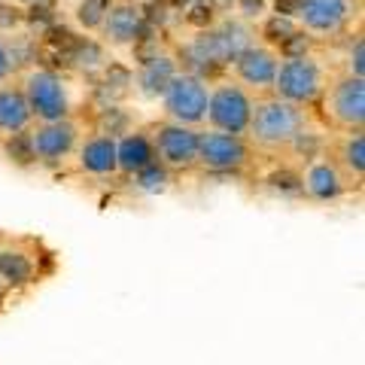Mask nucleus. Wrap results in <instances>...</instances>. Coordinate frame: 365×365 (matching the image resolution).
Instances as JSON below:
<instances>
[{"mask_svg":"<svg viewBox=\"0 0 365 365\" xmlns=\"http://www.w3.org/2000/svg\"><path fill=\"white\" fill-rule=\"evenodd\" d=\"M244 137L256 153H307L314 155L317 128L311 107L292 104L277 95L256 98Z\"/></svg>","mask_w":365,"mask_h":365,"instance_id":"1","label":"nucleus"},{"mask_svg":"<svg viewBox=\"0 0 365 365\" xmlns=\"http://www.w3.org/2000/svg\"><path fill=\"white\" fill-rule=\"evenodd\" d=\"M323 119L335 131H362L365 125V76L341 73L332 83H326L319 95Z\"/></svg>","mask_w":365,"mask_h":365,"instance_id":"2","label":"nucleus"},{"mask_svg":"<svg viewBox=\"0 0 365 365\" xmlns=\"http://www.w3.org/2000/svg\"><path fill=\"white\" fill-rule=\"evenodd\" d=\"M323 88H326V76L314 58H307V52L304 55H283V61H277L271 95L292 101V104H302V107H314V104H319Z\"/></svg>","mask_w":365,"mask_h":365,"instance_id":"3","label":"nucleus"},{"mask_svg":"<svg viewBox=\"0 0 365 365\" xmlns=\"http://www.w3.org/2000/svg\"><path fill=\"white\" fill-rule=\"evenodd\" d=\"M253 146L244 134H228L216 128L198 131V155L195 165L207 174H241L253 162Z\"/></svg>","mask_w":365,"mask_h":365,"instance_id":"4","label":"nucleus"},{"mask_svg":"<svg viewBox=\"0 0 365 365\" xmlns=\"http://www.w3.org/2000/svg\"><path fill=\"white\" fill-rule=\"evenodd\" d=\"M207 98L210 86L198 73H174L162 91L168 119L180 125H195V128L204 125V116H207Z\"/></svg>","mask_w":365,"mask_h":365,"instance_id":"5","label":"nucleus"},{"mask_svg":"<svg viewBox=\"0 0 365 365\" xmlns=\"http://www.w3.org/2000/svg\"><path fill=\"white\" fill-rule=\"evenodd\" d=\"M253 91L244 88L241 83H216L207 98V128L228 131V134H244L253 113Z\"/></svg>","mask_w":365,"mask_h":365,"instance_id":"6","label":"nucleus"},{"mask_svg":"<svg viewBox=\"0 0 365 365\" xmlns=\"http://www.w3.org/2000/svg\"><path fill=\"white\" fill-rule=\"evenodd\" d=\"M21 91L28 98L34 122H52V119H67L71 116V101H67V88L61 76L49 71V67H37L28 71L21 79Z\"/></svg>","mask_w":365,"mask_h":365,"instance_id":"7","label":"nucleus"},{"mask_svg":"<svg viewBox=\"0 0 365 365\" xmlns=\"http://www.w3.org/2000/svg\"><path fill=\"white\" fill-rule=\"evenodd\" d=\"M150 140H153L155 165L162 170H189V168H195V155H198V128L195 125L162 122V125H155L153 128Z\"/></svg>","mask_w":365,"mask_h":365,"instance_id":"8","label":"nucleus"},{"mask_svg":"<svg viewBox=\"0 0 365 365\" xmlns=\"http://www.w3.org/2000/svg\"><path fill=\"white\" fill-rule=\"evenodd\" d=\"M25 143H28V155L34 158V162L55 165V162H61V158L76 153L79 125L71 116L52 119V122H37L25 131Z\"/></svg>","mask_w":365,"mask_h":365,"instance_id":"9","label":"nucleus"},{"mask_svg":"<svg viewBox=\"0 0 365 365\" xmlns=\"http://www.w3.org/2000/svg\"><path fill=\"white\" fill-rule=\"evenodd\" d=\"M299 189L304 198L311 201H338L350 195V182L344 180V174L338 170V165L329 155H311L307 158L304 170L299 174Z\"/></svg>","mask_w":365,"mask_h":365,"instance_id":"10","label":"nucleus"},{"mask_svg":"<svg viewBox=\"0 0 365 365\" xmlns=\"http://www.w3.org/2000/svg\"><path fill=\"white\" fill-rule=\"evenodd\" d=\"M302 25L319 34V37H335L353 19V0H299Z\"/></svg>","mask_w":365,"mask_h":365,"instance_id":"11","label":"nucleus"},{"mask_svg":"<svg viewBox=\"0 0 365 365\" xmlns=\"http://www.w3.org/2000/svg\"><path fill=\"white\" fill-rule=\"evenodd\" d=\"M76 158H79V170H86L91 177H113L119 174L116 165V137L113 131H98L79 140L76 146Z\"/></svg>","mask_w":365,"mask_h":365,"instance_id":"12","label":"nucleus"},{"mask_svg":"<svg viewBox=\"0 0 365 365\" xmlns=\"http://www.w3.org/2000/svg\"><path fill=\"white\" fill-rule=\"evenodd\" d=\"M277 55L271 49H262V46H250L235 58V73L237 83L250 91H265L274 83V73H277Z\"/></svg>","mask_w":365,"mask_h":365,"instance_id":"13","label":"nucleus"},{"mask_svg":"<svg viewBox=\"0 0 365 365\" xmlns=\"http://www.w3.org/2000/svg\"><path fill=\"white\" fill-rule=\"evenodd\" d=\"M329 158L338 165L353 192L362 189L365 182V134L362 131H341V140L329 150Z\"/></svg>","mask_w":365,"mask_h":365,"instance_id":"14","label":"nucleus"},{"mask_svg":"<svg viewBox=\"0 0 365 365\" xmlns=\"http://www.w3.org/2000/svg\"><path fill=\"white\" fill-rule=\"evenodd\" d=\"M116 165H119V174H128V177H143L146 170H153L155 153H153L150 134L128 131L125 137H116Z\"/></svg>","mask_w":365,"mask_h":365,"instance_id":"15","label":"nucleus"},{"mask_svg":"<svg viewBox=\"0 0 365 365\" xmlns=\"http://www.w3.org/2000/svg\"><path fill=\"white\" fill-rule=\"evenodd\" d=\"M31 125H34V116L21 86L0 83V137L9 140L16 134H25Z\"/></svg>","mask_w":365,"mask_h":365,"instance_id":"16","label":"nucleus"},{"mask_svg":"<svg viewBox=\"0 0 365 365\" xmlns=\"http://www.w3.org/2000/svg\"><path fill=\"white\" fill-rule=\"evenodd\" d=\"M140 6L134 4H116V6H107L104 13V31L113 43H131L137 40V28H140Z\"/></svg>","mask_w":365,"mask_h":365,"instance_id":"17","label":"nucleus"},{"mask_svg":"<svg viewBox=\"0 0 365 365\" xmlns=\"http://www.w3.org/2000/svg\"><path fill=\"white\" fill-rule=\"evenodd\" d=\"M216 37L222 43V52H225V61H235L244 49H250V28L241 25V21H225V25L216 28Z\"/></svg>","mask_w":365,"mask_h":365,"instance_id":"18","label":"nucleus"},{"mask_svg":"<svg viewBox=\"0 0 365 365\" xmlns=\"http://www.w3.org/2000/svg\"><path fill=\"white\" fill-rule=\"evenodd\" d=\"M177 71H174V61L170 58H150L143 64V73H140V83H143V88L150 91V95H162L165 91V86H168V79L174 76Z\"/></svg>","mask_w":365,"mask_h":365,"instance_id":"19","label":"nucleus"},{"mask_svg":"<svg viewBox=\"0 0 365 365\" xmlns=\"http://www.w3.org/2000/svg\"><path fill=\"white\" fill-rule=\"evenodd\" d=\"M107 6H110V0H86V4L79 6V21H83L86 28H98L101 21H104Z\"/></svg>","mask_w":365,"mask_h":365,"instance_id":"20","label":"nucleus"},{"mask_svg":"<svg viewBox=\"0 0 365 365\" xmlns=\"http://www.w3.org/2000/svg\"><path fill=\"white\" fill-rule=\"evenodd\" d=\"M21 67V55L9 43L0 40V83H9V76Z\"/></svg>","mask_w":365,"mask_h":365,"instance_id":"21","label":"nucleus"},{"mask_svg":"<svg viewBox=\"0 0 365 365\" xmlns=\"http://www.w3.org/2000/svg\"><path fill=\"white\" fill-rule=\"evenodd\" d=\"M289 34H295V28L289 25L287 16H277V19H271L268 25H265V37H268L271 43H283V40L289 37Z\"/></svg>","mask_w":365,"mask_h":365,"instance_id":"22","label":"nucleus"},{"mask_svg":"<svg viewBox=\"0 0 365 365\" xmlns=\"http://www.w3.org/2000/svg\"><path fill=\"white\" fill-rule=\"evenodd\" d=\"M347 73H353V76H365V40H362V37H356V43H353V49H350Z\"/></svg>","mask_w":365,"mask_h":365,"instance_id":"23","label":"nucleus"},{"mask_svg":"<svg viewBox=\"0 0 365 365\" xmlns=\"http://www.w3.org/2000/svg\"><path fill=\"white\" fill-rule=\"evenodd\" d=\"M165 6H168L165 0H153V4H146V6L140 9V16L153 25V21H162V19H165Z\"/></svg>","mask_w":365,"mask_h":365,"instance_id":"24","label":"nucleus"},{"mask_svg":"<svg viewBox=\"0 0 365 365\" xmlns=\"http://www.w3.org/2000/svg\"><path fill=\"white\" fill-rule=\"evenodd\" d=\"M189 21L192 25H210L213 21V9L210 6H204V4H198V6H192V13H189Z\"/></svg>","mask_w":365,"mask_h":365,"instance_id":"25","label":"nucleus"},{"mask_svg":"<svg viewBox=\"0 0 365 365\" xmlns=\"http://www.w3.org/2000/svg\"><path fill=\"white\" fill-rule=\"evenodd\" d=\"M280 16H299V0H274Z\"/></svg>","mask_w":365,"mask_h":365,"instance_id":"26","label":"nucleus"},{"mask_svg":"<svg viewBox=\"0 0 365 365\" xmlns=\"http://www.w3.org/2000/svg\"><path fill=\"white\" fill-rule=\"evenodd\" d=\"M241 9L247 16H259L265 9V0H241Z\"/></svg>","mask_w":365,"mask_h":365,"instance_id":"27","label":"nucleus"},{"mask_svg":"<svg viewBox=\"0 0 365 365\" xmlns=\"http://www.w3.org/2000/svg\"><path fill=\"white\" fill-rule=\"evenodd\" d=\"M16 21H19V16H16V9H0V25H4V28H9V25H16Z\"/></svg>","mask_w":365,"mask_h":365,"instance_id":"28","label":"nucleus"},{"mask_svg":"<svg viewBox=\"0 0 365 365\" xmlns=\"http://www.w3.org/2000/svg\"><path fill=\"white\" fill-rule=\"evenodd\" d=\"M170 4H174V6H182V4H186V0H170Z\"/></svg>","mask_w":365,"mask_h":365,"instance_id":"29","label":"nucleus"}]
</instances>
